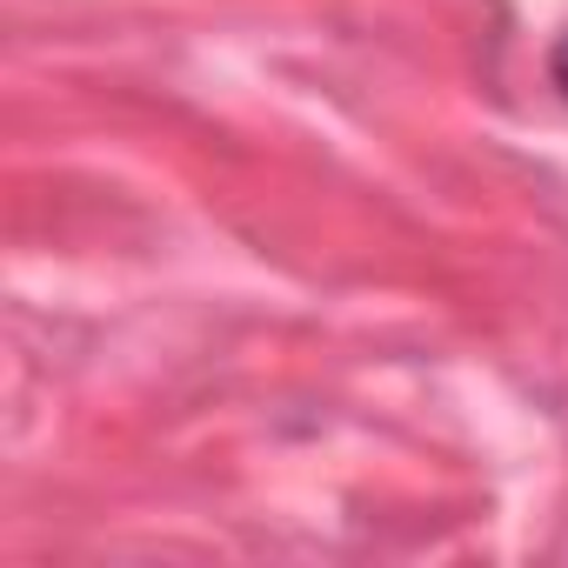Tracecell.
Returning a JSON list of instances; mask_svg holds the SVG:
<instances>
[{
  "label": "cell",
  "mask_w": 568,
  "mask_h": 568,
  "mask_svg": "<svg viewBox=\"0 0 568 568\" xmlns=\"http://www.w3.org/2000/svg\"><path fill=\"white\" fill-rule=\"evenodd\" d=\"M548 74H555V88H561V101H568V34L555 41V54H548Z\"/></svg>",
  "instance_id": "cell-1"
}]
</instances>
